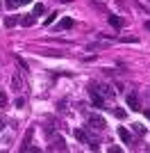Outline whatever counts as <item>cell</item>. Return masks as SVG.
<instances>
[{"mask_svg":"<svg viewBox=\"0 0 150 153\" xmlns=\"http://www.w3.org/2000/svg\"><path fill=\"white\" fill-rule=\"evenodd\" d=\"M55 16H57V12H55V14H50L48 19H46V25H50V23H52V21H55Z\"/></svg>","mask_w":150,"mask_h":153,"instance_id":"2e32d148","label":"cell"},{"mask_svg":"<svg viewBox=\"0 0 150 153\" xmlns=\"http://www.w3.org/2000/svg\"><path fill=\"white\" fill-rule=\"evenodd\" d=\"M146 117H148V119H150V110H146Z\"/></svg>","mask_w":150,"mask_h":153,"instance_id":"ffe728a7","label":"cell"},{"mask_svg":"<svg viewBox=\"0 0 150 153\" xmlns=\"http://www.w3.org/2000/svg\"><path fill=\"white\" fill-rule=\"evenodd\" d=\"M114 117H118V119H125V110H121V108H114Z\"/></svg>","mask_w":150,"mask_h":153,"instance_id":"5bb4252c","label":"cell"},{"mask_svg":"<svg viewBox=\"0 0 150 153\" xmlns=\"http://www.w3.org/2000/svg\"><path fill=\"white\" fill-rule=\"evenodd\" d=\"M123 23H125V21L121 19V16H109V25H114V27H123Z\"/></svg>","mask_w":150,"mask_h":153,"instance_id":"30bf717a","label":"cell"},{"mask_svg":"<svg viewBox=\"0 0 150 153\" xmlns=\"http://www.w3.org/2000/svg\"><path fill=\"white\" fill-rule=\"evenodd\" d=\"M23 105H25V101H23V98L18 96V98H16V108H23Z\"/></svg>","mask_w":150,"mask_h":153,"instance_id":"e0dca14e","label":"cell"},{"mask_svg":"<svg viewBox=\"0 0 150 153\" xmlns=\"http://www.w3.org/2000/svg\"><path fill=\"white\" fill-rule=\"evenodd\" d=\"M132 128H134L139 135H143V133H146V126H141V123H132Z\"/></svg>","mask_w":150,"mask_h":153,"instance_id":"4fadbf2b","label":"cell"},{"mask_svg":"<svg viewBox=\"0 0 150 153\" xmlns=\"http://www.w3.org/2000/svg\"><path fill=\"white\" fill-rule=\"evenodd\" d=\"M118 137L125 142V144H130V142H132V135H130V130H127V128H118Z\"/></svg>","mask_w":150,"mask_h":153,"instance_id":"ba28073f","label":"cell"},{"mask_svg":"<svg viewBox=\"0 0 150 153\" xmlns=\"http://www.w3.org/2000/svg\"><path fill=\"white\" fill-rule=\"evenodd\" d=\"M2 128H5V123H2V121H0V130H2Z\"/></svg>","mask_w":150,"mask_h":153,"instance_id":"44dd1931","label":"cell"},{"mask_svg":"<svg viewBox=\"0 0 150 153\" xmlns=\"http://www.w3.org/2000/svg\"><path fill=\"white\" fill-rule=\"evenodd\" d=\"M43 12H46V7L41 5V2H34V9H32V14H34V16H41Z\"/></svg>","mask_w":150,"mask_h":153,"instance_id":"8fae6325","label":"cell"},{"mask_svg":"<svg viewBox=\"0 0 150 153\" xmlns=\"http://www.w3.org/2000/svg\"><path fill=\"white\" fill-rule=\"evenodd\" d=\"M32 135H34V128H27V133H25V137H23V144H21V151H25V149L30 146V140H32Z\"/></svg>","mask_w":150,"mask_h":153,"instance_id":"8992f818","label":"cell"},{"mask_svg":"<svg viewBox=\"0 0 150 153\" xmlns=\"http://www.w3.org/2000/svg\"><path fill=\"white\" fill-rule=\"evenodd\" d=\"M21 25H25V27L34 25V14H25L23 19H21Z\"/></svg>","mask_w":150,"mask_h":153,"instance_id":"9c48e42d","label":"cell"},{"mask_svg":"<svg viewBox=\"0 0 150 153\" xmlns=\"http://www.w3.org/2000/svg\"><path fill=\"white\" fill-rule=\"evenodd\" d=\"M125 101H127V108H130V110H134V112H137V110H141V103H139V96L134 94V91H130Z\"/></svg>","mask_w":150,"mask_h":153,"instance_id":"7a4b0ae2","label":"cell"},{"mask_svg":"<svg viewBox=\"0 0 150 153\" xmlns=\"http://www.w3.org/2000/svg\"><path fill=\"white\" fill-rule=\"evenodd\" d=\"M109 153H121V146H109Z\"/></svg>","mask_w":150,"mask_h":153,"instance_id":"ac0fdd59","label":"cell"},{"mask_svg":"<svg viewBox=\"0 0 150 153\" xmlns=\"http://www.w3.org/2000/svg\"><path fill=\"white\" fill-rule=\"evenodd\" d=\"M57 27H59V30H68V27H73V19H71V16H64V19L57 23Z\"/></svg>","mask_w":150,"mask_h":153,"instance_id":"52a82bcc","label":"cell"},{"mask_svg":"<svg viewBox=\"0 0 150 153\" xmlns=\"http://www.w3.org/2000/svg\"><path fill=\"white\" fill-rule=\"evenodd\" d=\"M89 96H91V103H93L96 108H105V98H102V96H100L98 91L93 89V87L89 89Z\"/></svg>","mask_w":150,"mask_h":153,"instance_id":"277c9868","label":"cell"},{"mask_svg":"<svg viewBox=\"0 0 150 153\" xmlns=\"http://www.w3.org/2000/svg\"><path fill=\"white\" fill-rule=\"evenodd\" d=\"M91 87H93V89L98 91V94L102 96V98H105V101H107V98H114V91L109 89V87H107V85H91Z\"/></svg>","mask_w":150,"mask_h":153,"instance_id":"3957f363","label":"cell"},{"mask_svg":"<svg viewBox=\"0 0 150 153\" xmlns=\"http://www.w3.org/2000/svg\"><path fill=\"white\" fill-rule=\"evenodd\" d=\"M89 126L96 128V130H102L107 123H105V119H102L100 114H91V117H89Z\"/></svg>","mask_w":150,"mask_h":153,"instance_id":"6da1fadb","label":"cell"},{"mask_svg":"<svg viewBox=\"0 0 150 153\" xmlns=\"http://www.w3.org/2000/svg\"><path fill=\"white\" fill-rule=\"evenodd\" d=\"M73 133H75V140L82 142V144H89V142H91V140H89V133L84 130V128H75Z\"/></svg>","mask_w":150,"mask_h":153,"instance_id":"5b68a950","label":"cell"},{"mask_svg":"<svg viewBox=\"0 0 150 153\" xmlns=\"http://www.w3.org/2000/svg\"><path fill=\"white\" fill-rule=\"evenodd\" d=\"M5 105H7V94L0 91V108H5Z\"/></svg>","mask_w":150,"mask_h":153,"instance_id":"9a60e30c","label":"cell"},{"mask_svg":"<svg viewBox=\"0 0 150 153\" xmlns=\"http://www.w3.org/2000/svg\"><path fill=\"white\" fill-rule=\"evenodd\" d=\"M146 30H148V32H150V21H146Z\"/></svg>","mask_w":150,"mask_h":153,"instance_id":"d6986e66","label":"cell"},{"mask_svg":"<svg viewBox=\"0 0 150 153\" xmlns=\"http://www.w3.org/2000/svg\"><path fill=\"white\" fill-rule=\"evenodd\" d=\"M16 23H18V19H14V16H7V19H5V25L7 27H14Z\"/></svg>","mask_w":150,"mask_h":153,"instance_id":"7c38bea8","label":"cell"}]
</instances>
